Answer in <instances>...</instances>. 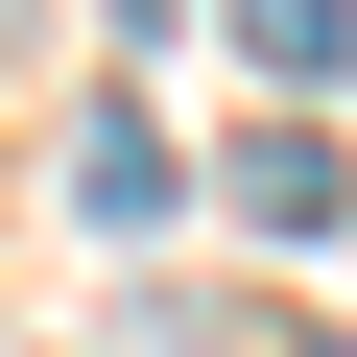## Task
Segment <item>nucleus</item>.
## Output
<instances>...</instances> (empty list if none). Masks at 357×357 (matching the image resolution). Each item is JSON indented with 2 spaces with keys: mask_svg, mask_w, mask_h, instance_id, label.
I'll list each match as a JSON object with an SVG mask.
<instances>
[{
  "mask_svg": "<svg viewBox=\"0 0 357 357\" xmlns=\"http://www.w3.org/2000/svg\"><path fill=\"white\" fill-rule=\"evenodd\" d=\"M167 191H191V143H167V119H143V96H119V119H96V167H72V215H96V238H143V215H167Z\"/></svg>",
  "mask_w": 357,
  "mask_h": 357,
  "instance_id": "nucleus-1",
  "label": "nucleus"
},
{
  "mask_svg": "<svg viewBox=\"0 0 357 357\" xmlns=\"http://www.w3.org/2000/svg\"><path fill=\"white\" fill-rule=\"evenodd\" d=\"M333 191H357L333 143H238V215H262V238H333Z\"/></svg>",
  "mask_w": 357,
  "mask_h": 357,
  "instance_id": "nucleus-2",
  "label": "nucleus"
},
{
  "mask_svg": "<svg viewBox=\"0 0 357 357\" xmlns=\"http://www.w3.org/2000/svg\"><path fill=\"white\" fill-rule=\"evenodd\" d=\"M238 48L262 72H357V0H238Z\"/></svg>",
  "mask_w": 357,
  "mask_h": 357,
  "instance_id": "nucleus-3",
  "label": "nucleus"
}]
</instances>
